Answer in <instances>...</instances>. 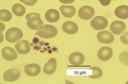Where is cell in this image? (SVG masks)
<instances>
[{"label":"cell","mask_w":128,"mask_h":84,"mask_svg":"<svg viewBox=\"0 0 128 84\" xmlns=\"http://www.w3.org/2000/svg\"><path fill=\"white\" fill-rule=\"evenodd\" d=\"M58 34V30L55 26L45 24L40 27L35 35L40 38L48 39L55 37Z\"/></svg>","instance_id":"obj_1"},{"label":"cell","mask_w":128,"mask_h":84,"mask_svg":"<svg viewBox=\"0 0 128 84\" xmlns=\"http://www.w3.org/2000/svg\"><path fill=\"white\" fill-rule=\"evenodd\" d=\"M23 36L22 30L17 28H10L6 32L5 34L6 40L9 42L14 43L19 41Z\"/></svg>","instance_id":"obj_2"},{"label":"cell","mask_w":128,"mask_h":84,"mask_svg":"<svg viewBox=\"0 0 128 84\" xmlns=\"http://www.w3.org/2000/svg\"><path fill=\"white\" fill-rule=\"evenodd\" d=\"M91 26L94 29L100 30L104 29L108 25V20L102 16H98L94 18L91 22Z\"/></svg>","instance_id":"obj_3"},{"label":"cell","mask_w":128,"mask_h":84,"mask_svg":"<svg viewBox=\"0 0 128 84\" xmlns=\"http://www.w3.org/2000/svg\"><path fill=\"white\" fill-rule=\"evenodd\" d=\"M95 12L94 9L90 6H82L79 10L78 15L81 18L84 20H88L92 18L94 16Z\"/></svg>","instance_id":"obj_4"},{"label":"cell","mask_w":128,"mask_h":84,"mask_svg":"<svg viewBox=\"0 0 128 84\" xmlns=\"http://www.w3.org/2000/svg\"><path fill=\"white\" fill-rule=\"evenodd\" d=\"M68 59L70 64L72 65L79 66L83 64L85 60V58L81 52H76L70 55Z\"/></svg>","instance_id":"obj_5"},{"label":"cell","mask_w":128,"mask_h":84,"mask_svg":"<svg viewBox=\"0 0 128 84\" xmlns=\"http://www.w3.org/2000/svg\"><path fill=\"white\" fill-rule=\"evenodd\" d=\"M20 72L16 69H11L6 71L3 77L4 80L8 82H13L18 80L20 76Z\"/></svg>","instance_id":"obj_6"},{"label":"cell","mask_w":128,"mask_h":84,"mask_svg":"<svg viewBox=\"0 0 128 84\" xmlns=\"http://www.w3.org/2000/svg\"><path fill=\"white\" fill-rule=\"evenodd\" d=\"M126 28V24L122 21L116 20L112 22L110 26V29L114 34L120 35L123 34Z\"/></svg>","instance_id":"obj_7"},{"label":"cell","mask_w":128,"mask_h":84,"mask_svg":"<svg viewBox=\"0 0 128 84\" xmlns=\"http://www.w3.org/2000/svg\"><path fill=\"white\" fill-rule=\"evenodd\" d=\"M97 38L101 43L105 44L112 43L114 39L113 34L110 32L106 30L98 32L97 35Z\"/></svg>","instance_id":"obj_8"},{"label":"cell","mask_w":128,"mask_h":84,"mask_svg":"<svg viewBox=\"0 0 128 84\" xmlns=\"http://www.w3.org/2000/svg\"><path fill=\"white\" fill-rule=\"evenodd\" d=\"M113 54L112 49L108 47H104L98 50V56L99 58L102 61H106L110 60Z\"/></svg>","instance_id":"obj_9"},{"label":"cell","mask_w":128,"mask_h":84,"mask_svg":"<svg viewBox=\"0 0 128 84\" xmlns=\"http://www.w3.org/2000/svg\"><path fill=\"white\" fill-rule=\"evenodd\" d=\"M15 47L18 53L22 54H28L31 49L29 42L24 40L18 42L16 44Z\"/></svg>","instance_id":"obj_10"},{"label":"cell","mask_w":128,"mask_h":84,"mask_svg":"<svg viewBox=\"0 0 128 84\" xmlns=\"http://www.w3.org/2000/svg\"><path fill=\"white\" fill-rule=\"evenodd\" d=\"M24 71L26 74L30 76H35L38 75L41 72L40 67L35 64H31L25 66Z\"/></svg>","instance_id":"obj_11"},{"label":"cell","mask_w":128,"mask_h":84,"mask_svg":"<svg viewBox=\"0 0 128 84\" xmlns=\"http://www.w3.org/2000/svg\"><path fill=\"white\" fill-rule=\"evenodd\" d=\"M2 54L4 58L8 61L14 60L18 57L16 51L10 47L4 48L2 50Z\"/></svg>","instance_id":"obj_12"},{"label":"cell","mask_w":128,"mask_h":84,"mask_svg":"<svg viewBox=\"0 0 128 84\" xmlns=\"http://www.w3.org/2000/svg\"><path fill=\"white\" fill-rule=\"evenodd\" d=\"M62 29L64 32L66 33L72 35L78 32V27L75 23L71 21H68L63 24Z\"/></svg>","instance_id":"obj_13"},{"label":"cell","mask_w":128,"mask_h":84,"mask_svg":"<svg viewBox=\"0 0 128 84\" xmlns=\"http://www.w3.org/2000/svg\"><path fill=\"white\" fill-rule=\"evenodd\" d=\"M56 60L54 58H50L44 66L43 70L46 74L50 75L54 73L57 68Z\"/></svg>","instance_id":"obj_14"},{"label":"cell","mask_w":128,"mask_h":84,"mask_svg":"<svg viewBox=\"0 0 128 84\" xmlns=\"http://www.w3.org/2000/svg\"><path fill=\"white\" fill-rule=\"evenodd\" d=\"M45 17L48 22L50 23L57 22L60 18V14L57 10L51 9L48 10L46 13Z\"/></svg>","instance_id":"obj_15"},{"label":"cell","mask_w":128,"mask_h":84,"mask_svg":"<svg viewBox=\"0 0 128 84\" xmlns=\"http://www.w3.org/2000/svg\"><path fill=\"white\" fill-rule=\"evenodd\" d=\"M60 10L62 14L67 18H72L76 12V8L72 6H62L60 8Z\"/></svg>","instance_id":"obj_16"},{"label":"cell","mask_w":128,"mask_h":84,"mask_svg":"<svg viewBox=\"0 0 128 84\" xmlns=\"http://www.w3.org/2000/svg\"><path fill=\"white\" fill-rule=\"evenodd\" d=\"M114 14L120 18L125 19L128 18V6L122 5L117 7L114 11Z\"/></svg>","instance_id":"obj_17"},{"label":"cell","mask_w":128,"mask_h":84,"mask_svg":"<svg viewBox=\"0 0 128 84\" xmlns=\"http://www.w3.org/2000/svg\"><path fill=\"white\" fill-rule=\"evenodd\" d=\"M12 11L14 14L18 16H22L26 13V10L24 6L20 4H14L12 8Z\"/></svg>","instance_id":"obj_18"},{"label":"cell","mask_w":128,"mask_h":84,"mask_svg":"<svg viewBox=\"0 0 128 84\" xmlns=\"http://www.w3.org/2000/svg\"><path fill=\"white\" fill-rule=\"evenodd\" d=\"M12 14L8 10L6 9L0 10V20L6 22L11 20Z\"/></svg>","instance_id":"obj_19"},{"label":"cell","mask_w":128,"mask_h":84,"mask_svg":"<svg viewBox=\"0 0 128 84\" xmlns=\"http://www.w3.org/2000/svg\"><path fill=\"white\" fill-rule=\"evenodd\" d=\"M89 70H92V76H88L93 79H98L100 78L103 75L102 71L99 68L94 67L90 68Z\"/></svg>","instance_id":"obj_20"},{"label":"cell","mask_w":128,"mask_h":84,"mask_svg":"<svg viewBox=\"0 0 128 84\" xmlns=\"http://www.w3.org/2000/svg\"><path fill=\"white\" fill-rule=\"evenodd\" d=\"M43 24L42 20L40 19L36 22H30L28 21L27 24L30 29L36 30H38L40 27L43 25Z\"/></svg>","instance_id":"obj_21"},{"label":"cell","mask_w":128,"mask_h":84,"mask_svg":"<svg viewBox=\"0 0 128 84\" xmlns=\"http://www.w3.org/2000/svg\"><path fill=\"white\" fill-rule=\"evenodd\" d=\"M40 16L37 13H32L28 14L26 16V18L28 22H33L38 20L40 19Z\"/></svg>","instance_id":"obj_22"},{"label":"cell","mask_w":128,"mask_h":84,"mask_svg":"<svg viewBox=\"0 0 128 84\" xmlns=\"http://www.w3.org/2000/svg\"><path fill=\"white\" fill-rule=\"evenodd\" d=\"M120 61L123 65L127 67L128 66V52L124 51L119 57Z\"/></svg>","instance_id":"obj_23"},{"label":"cell","mask_w":128,"mask_h":84,"mask_svg":"<svg viewBox=\"0 0 128 84\" xmlns=\"http://www.w3.org/2000/svg\"><path fill=\"white\" fill-rule=\"evenodd\" d=\"M128 31L123 33L120 38V40L124 44L128 45Z\"/></svg>","instance_id":"obj_24"},{"label":"cell","mask_w":128,"mask_h":84,"mask_svg":"<svg viewBox=\"0 0 128 84\" xmlns=\"http://www.w3.org/2000/svg\"><path fill=\"white\" fill-rule=\"evenodd\" d=\"M20 1L25 4L29 6H34L37 2V0H20Z\"/></svg>","instance_id":"obj_25"},{"label":"cell","mask_w":128,"mask_h":84,"mask_svg":"<svg viewBox=\"0 0 128 84\" xmlns=\"http://www.w3.org/2000/svg\"><path fill=\"white\" fill-rule=\"evenodd\" d=\"M101 4L103 6H106L109 5L111 2V0H100Z\"/></svg>","instance_id":"obj_26"},{"label":"cell","mask_w":128,"mask_h":84,"mask_svg":"<svg viewBox=\"0 0 128 84\" xmlns=\"http://www.w3.org/2000/svg\"><path fill=\"white\" fill-rule=\"evenodd\" d=\"M5 26L2 22H0V32H2L5 29Z\"/></svg>","instance_id":"obj_27"},{"label":"cell","mask_w":128,"mask_h":84,"mask_svg":"<svg viewBox=\"0 0 128 84\" xmlns=\"http://www.w3.org/2000/svg\"><path fill=\"white\" fill-rule=\"evenodd\" d=\"M39 39L37 37H34V38L33 42L36 45L39 43Z\"/></svg>","instance_id":"obj_28"},{"label":"cell","mask_w":128,"mask_h":84,"mask_svg":"<svg viewBox=\"0 0 128 84\" xmlns=\"http://www.w3.org/2000/svg\"><path fill=\"white\" fill-rule=\"evenodd\" d=\"M4 40V35L2 32H0V44Z\"/></svg>","instance_id":"obj_29"},{"label":"cell","mask_w":128,"mask_h":84,"mask_svg":"<svg viewBox=\"0 0 128 84\" xmlns=\"http://www.w3.org/2000/svg\"><path fill=\"white\" fill-rule=\"evenodd\" d=\"M41 49V47L38 46H35L34 47V49L36 50H39Z\"/></svg>","instance_id":"obj_30"},{"label":"cell","mask_w":128,"mask_h":84,"mask_svg":"<svg viewBox=\"0 0 128 84\" xmlns=\"http://www.w3.org/2000/svg\"><path fill=\"white\" fill-rule=\"evenodd\" d=\"M58 49L56 48H53L52 49V50L54 52L56 51Z\"/></svg>","instance_id":"obj_31"},{"label":"cell","mask_w":128,"mask_h":84,"mask_svg":"<svg viewBox=\"0 0 128 84\" xmlns=\"http://www.w3.org/2000/svg\"><path fill=\"white\" fill-rule=\"evenodd\" d=\"M43 50L44 51H46L48 50V49L46 48H43Z\"/></svg>","instance_id":"obj_32"},{"label":"cell","mask_w":128,"mask_h":84,"mask_svg":"<svg viewBox=\"0 0 128 84\" xmlns=\"http://www.w3.org/2000/svg\"><path fill=\"white\" fill-rule=\"evenodd\" d=\"M48 52L49 54H51L52 53L51 50V49L49 50L48 51Z\"/></svg>","instance_id":"obj_33"},{"label":"cell","mask_w":128,"mask_h":84,"mask_svg":"<svg viewBox=\"0 0 128 84\" xmlns=\"http://www.w3.org/2000/svg\"><path fill=\"white\" fill-rule=\"evenodd\" d=\"M30 45L32 46H34V43H32L30 44Z\"/></svg>","instance_id":"obj_34"},{"label":"cell","mask_w":128,"mask_h":84,"mask_svg":"<svg viewBox=\"0 0 128 84\" xmlns=\"http://www.w3.org/2000/svg\"><path fill=\"white\" fill-rule=\"evenodd\" d=\"M40 52H42V53H44L45 51H44V50H42L40 51Z\"/></svg>","instance_id":"obj_35"},{"label":"cell","mask_w":128,"mask_h":84,"mask_svg":"<svg viewBox=\"0 0 128 84\" xmlns=\"http://www.w3.org/2000/svg\"><path fill=\"white\" fill-rule=\"evenodd\" d=\"M45 45H46V46H49V44L48 43H46L45 44Z\"/></svg>","instance_id":"obj_36"}]
</instances>
